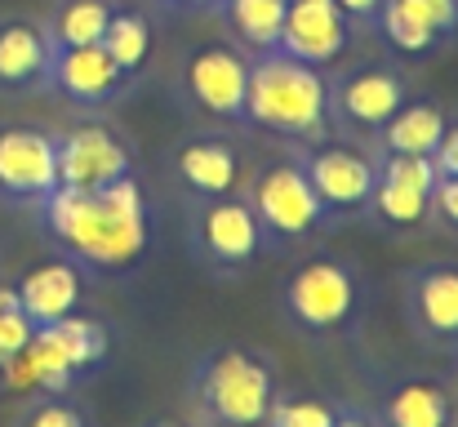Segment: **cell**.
<instances>
[{
    "label": "cell",
    "instance_id": "cell-1",
    "mask_svg": "<svg viewBox=\"0 0 458 427\" xmlns=\"http://www.w3.org/2000/svg\"><path fill=\"white\" fill-rule=\"evenodd\" d=\"M36 223L49 245L98 277L134 272L152 250V201L139 174H125L94 192L58 187L36 205Z\"/></svg>",
    "mask_w": 458,
    "mask_h": 427
},
{
    "label": "cell",
    "instance_id": "cell-2",
    "mask_svg": "<svg viewBox=\"0 0 458 427\" xmlns=\"http://www.w3.org/2000/svg\"><path fill=\"white\" fill-rule=\"evenodd\" d=\"M245 125L276 134L290 147L338 139L329 116V76L299 58L267 49L250 58V94H245Z\"/></svg>",
    "mask_w": 458,
    "mask_h": 427
},
{
    "label": "cell",
    "instance_id": "cell-3",
    "mask_svg": "<svg viewBox=\"0 0 458 427\" xmlns=\"http://www.w3.org/2000/svg\"><path fill=\"white\" fill-rule=\"evenodd\" d=\"M191 410L205 427H267L276 406V370L236 343L200 352L191 365Z\"/></svg>",
    "mask_w": 458,
    "mask_h": 427
},
{
    "label": "cell",
    "instance_id": "cell-4",
    "mask_svg": "<svg viewBox=\"0 0 458 427\" xmlns=\"http://www.w3.org/2000/svg\"><path fill=\"white\" fill-rule=\"evenodd\" d=\"M365 303V277L352 259H334V254H316L299 263L285 289H281V307L294 320V329H303L307 338H334L347 334L360 316Z\"/></svg>",
    "mask_w": 458,
    "mask_h": 427
},
{
    "label": "cell",
    "instance_id": "cell-5",
    "mask_svg": "<svg viewBox=\"0 0 458 427\" xmlns=\"http://www.w3.org/2000/svg\"><path fill=\"white\" fill-rule=\"evenodd\" d=\"M245 201H250L267 245H276V250H299V245L316 241L320 232L334 227V214L325 209V201L316 196V187L307 183L303 165L294 156L259 165Z\"/></svg>",
    "mask_w": 458,
    "mask_h": 427
},
{
    "label": "cell",
    "instance_id": "cell-6",
    "mask_svg": "<svg viewBox=\"0 0 458 427\" xmlns=\"http://www.w3.org/2000/svg\"><path fill=\"white\" fill-rule=\"evenodd\" d=\"M187 245L196 263H205L218 277L250 272L267 254V236L241 192L232 196H196L187 205Z\"/></svg>",
    "mask_w": 458,
    "mask_h": 427
},
{
    "label": "cell",
    "instance_id": "cell-7",
    "mask_svg": "<svg viewBox=\"0 0 458 427\" xmlns=\"http://www.w3.org/2000/svg\"><path fill=\"white\" fill-rule=\"evenodd\" d=\"M178 94L187 98V107L227 121V125H245V94H250V54L236 40H205L191 45L178 63Z\"/></svg>",
    "mask_w": 458,
    "mask_h": 427
},
{
    "label": "cell",
    "instance_id": "cell-8",
    "mask_svg": "<svg viewBox=\"0 0 458 427\" xmlns=\"http://www.w3.org/2000/svg\"><path fill=\"white\" fill-rule=\"evenodd\" d=\"M410 98L396 63H356L329 81V116L338 139H374Z\"/></svg>",
    "mask_w": 458,
    "mask_h": 427
},
{
    "label": "cell",
    "instance_id": "cell-9",
    "mask_svg": "<svg viewBox=\"0 0 458 427\" xmlns=\"http://www.w3.org/2000/svg\"><path fill=\"white\" fill-rule=\"evenodd\" d=\"M290 156L303 165L307 183L316 187V196L325 201L334 223L369 214V201H374V187H378V156L374 151H365L352 139H325L294 147Z\"/></svg>",
    "mask_w": 458,
    "mask_h": 427
},
{
    "label": "cell",
    "instance_id": "cell-10",
    "mask_svg": "<svg viewBox=\"0 0 458 427\" xmlns=\"http://www.w3.org/2000/svg\"><path fill=\"white\" fill-rule=\"evenodd\" d=\"M125 174H139V151L112 121H76L58 134V187L94 192Z\"/></svg>",
    "mask_w": 458,
    "mask_h": 427
},
{
    "label": "cell",
    "instance_id": "cell-11",
    "mask_svg": "<svg viewBox=\"0 0 458 427\" xmlns=\"http://www.w3.org/2000/svg\"><path fill=\"white\" fill-rule=\"evenodd\" d=\"M58 192V134L40 125H0V201L40 205Z\"/></svg>",
    "mask_w": 458,
    "mask_h": 427
},
{
    "label": "cell",
    "instance_id": "cell-12",
    "mask_svg": "<svg viewBox=\"0 0 458 427\" xmlns=\"http://www.w3.org/2000/svg\"><path fill=\"white\" fill-rule=\"evenodd\" d=\"M437 183H441V174H437L432 156H378V187H374L369 214L392 232L428 227Z\"/></svg>",
    "mask_w": 458,
    "mask_h": 427
},
{
    "label": "cell",
    "instance_id": "cell-13",
    "mask_svg": "<svg viewBox=\"0 0 458 427\" xmlns=\"http://www.w3.org/2000/svg\"><path fill=\"white\" fill-rule=\"evenodd\" d=\"M405 320L432 347H458V263L437 259L405 272Z\"/></svg>",
    "mask_w": 458,
    "mask_h": 427
},
{
    "label": "cell",
    "instance_id": "cell-14",
    "mask_svg": "<svg viewBox=\"0 0 458 427\" xmlns=\"http://www.w3.org/2000/svg\"><path fill=\"white\" fill-rule=\"evenodd\" d=\"M352 31L356 27L334 9V0H290L276 49L290 54V58H299V63H307V67L329 72L352 49Z\"/></svg>",
    "mask_w": 458,
    "mask_h": 427
},
{
    "label": "cell",
    "instance_id": "cell-15",
    "mask_svg": "<svg viewBox=\"0 0 458 427\" xmlns=\"http://www.w3.org/2000/svg\"><path fill=\"white\" fill-rule=\"evenodd\" d=\"M169 174L178 178V187L196 201V196H232L241 192V174L245 160L236 151V142L227 134H187L174 142L169 151Z\"/></svg>",
    "mask_w": 458,
    "mask_h": 427
},
{
    "label": "cell",
    "instance_id": "cell-16",
    "mask_svg": "<svg viewBox=\"0 0 458 427\" xmlns=\"http://www.w3.org/2000/svg\"><path fill=\"white\" fill-rule=\"evenodd\" d=\"M383 40L405 58H428L458 36V0H383L374 22Z\"/></svg>",
    "mask_w": 458,
    "mask_h": 427
},
{
    "label": "cell",
    "instance_id": "cell-17",
    "mask_svg": "<svg viewBox=\"0 0 458 427\" xmlns=\"http://www.w3.org/2000/svg\"><path fill=\"white\" fill-rule=\"evenodd\" d=\"M54 40L45 18H0V94H45L54 67Z\"/></svg>",
    "mask_w": 458,
    "mask_h": 427
},
{
    "label": "cell",
    "instance_id": "cell-18",
    "mask_svg": "<svg viewBox=\"0 0 458 427\" xmlns=\"http://www.w3.org/2000/svg\"><path fill=\"white\" fill-rule=\"evenodd\" d=\"M130 76L103 54V45H85V49H58L54 67H49V90L58 98H67L72 107H112L116 98L130 94Z\"/></svg>",
    "mask_w": 458,
    "mask_h": 427
},
{
    "label": "cell",
    "instance_id": "cell-19",
    "mask_svg": "<svg viewBox=\"0 0 458 427\" xmlns=\"http://www.w3.org/2000/svg\"><path fill=\"white\" fill-rule=\"evenodd\" d=\"M85 277L89 272L76 259H67V254H54V259L36 263L31 272H22L13 281V289H18V303H22L27 320L31 325H49V320L72 316L81 307V298H85Z\"/></svg>",
    "mask_w": 458,
    "mask_h": 427
},
{
    "label": "cell",
    "instance_id": "cell-20",
    "mask_svg": "<svg viewBox=\"0 0 458 427\" xmlns=\"http://www.w3.org/2000/svg\"><path fill=\"white\" fill-rule=\"evenodd\" d=\"M374 419L378 427H450L454 423L450 388L432 374H405L383 388Z\"/></svg>",
    "mask_w": 458,
    "mask_h": 427
},
{
    "label": "cell",
    "instance_id": "cell-21",
    "mask_svg": "<svg viewBox=\"0 0 458 427\" xmlns=\"http://www.w3.org/2000/svg\"><path fill=\"white\" fill-rule=\"evenodd\" d=\"M450 116L437 98H405V107L374 134V151L378 156H437L441 134H445Z\"/></svg>",
    "mask_w": 458,
    "mask_h": 427
},
{
    "label": "cell",
    "instance_id": "cell-22",
    "mask_svg": "<svg viewBox=\"0 0 458 427\" xmlns=\"http://www.w3.org/2000/svg\"><path fill=\"white\" fill-rule=\"evenodd\" d=\"M98 45H103V54H107L130 81H139L156 54V27H152V18H148V9H139V4H116Z\"/></svg>",
    "mask_w": 458,
    "mask_h": 427
},
{
    "label": "cell",
    "instance_id": "cell-23",
    "mask_svg": "<svg viewBox=\"0 0 458 427\" xmlns=\"http://www.w3.org/2000/svg\"><path fill=\"white\" fill-rule=\"evenodd\" d=\"M285 9H290V0H218V4H214V13H218L223 27L232 31V40H236L250 58L276 49L281 27H285Z\"/></svg>",
    "mask_w": 458,
    "mask_h": 427
},
{
    "label": "cell",
    "instance_id": "cell-24",
    "mask_svg": "<svg viewBox=\"0 0 458 427\" xmlns=\"http://www.w3.org/2000/svg\"><path fill=\"white\" fill-rule=\"evenodd\" d=\"M40 329H45V338L63 352V361L72 365L76 379L103 370V361H107V352H112L107 325L94 320V316H81V312H72V316H63V320H49V325H40Z\"/></svg>",
    "mask_w": 458,
    "mask_h": 427
},
{
    "label": "cell",
    "instance_id": "cell-25",
    "mask_svg": "<svg viewBox=\"0 0 458 427\" xmlns=\"http://www.w3.org/2000/svg\"><path fill=\"white\" fill-rule=\"evenodd\" d=\"M112 9H116V0H58V9L45 18L54 49H85V45H98L103 31H107Z\"/></svg>",
    "mask_w": 458,
    "mask_h": 427
},
{
    "label": "cell",
    "instance_id": "cell-26",
    "mask_svg": "<svg viewBox=\"0 0 458 427\" xmlns=\"http://www.w3.org/2000/svg\"><path fill=\"white\" fill-rule=\"evenodd\" d=\"M36 325L27 320L22 303H18V289L13 285H0V370L31 343Z\"/></svg>",
    "mask_w": 458,
    "mask_h": 427
},
{
    "label": "cell",
    "instance_id": "cell-27",
    "mask_svg": "<svg viewBox=\"0 0 458 427\" xmlns=\"http://www.w3.org/2000/svg\"><path fill=\"white\" fill-rule=\"evenodd\" d=\"M338 406L320 401V397H276L267 427H334Z\"/></svg>",
    "mask_w": 458,
    "mask_h": 427
},
{
    "label": "cell",
    "instance_id": "cell-28",
    "mask_svg": "<svg viewBox=\"0 0 458 427\" xmlns=\"http://www.w3.org/2000/svg\"><path fill=\"white\" fill-rule=\"evenodd\" d=\"M13 427H89V423H85V410H81L67 392H58V397H36V401L18 414Z\"/></svg>",
    "mask_w": 458,
    "mask_h": 427
},
{
    "label": "cell",
    "instance_id": "cell-29",
    "mask_svg": "<svg viewBox=\"0 0 458 427\" xmlns=\"http://www.w3.org/2000/svg\"><path fill=\"white\" fill-rule=\"evenodd\" d=\"M432 214H437L445 227L458 232V178H441V183H437V192H432Z\"/></svg>",
    "mask_w": 458,
    "mask_h": 427
},
{
    "label": "cell",
    "instance_id": "cell-30",
    "mask_svg": "<svg viewBox=\"0 0 458 427\" xmlns=\"http://www.w3.org/2000/svg\"><path fill=\"white\" fill-rule=\"evenodd\" d=\"M432 165H437V174H441V178H458V121L445 125V134H441V147H437Z\"/></svg>",
    "mask_w": 458,
    "mask_h": 427
},
{
    "label": "cell",
    "instance_id": "cell-31",
    "mask_svg": "<svg viewBox=\"0 0 458 427\" xmlns=\"http://www.w3.org/2000/svg\"><path fill=\"white\" fill-rule=\"evenodd\" d=\"M334 9L352 22V27H374L383 13V0H334Z\"/></svg>",
    "mask_w": 458,
    "mask_h": 427
},
{
    "label": "cell",
    "instance_id": "cell-32",
    "mask_svg": "<svg viewBox=\"0 0 458 427\" xmlns=\"http://www.w3.org/2000/svg\"><path fill=\"white\" fill-rule=\"evenodd\" d=\"M334 427H378V419L369 410H360V406H343L334 414Z\"/></svg>",
    "mask_w": 458,
    "mask_h": 427
},
{
    "label": "cell",
    "instance_id": "cell-33",
    "mask_svg": "<svg viewBox=\"0 0 458 427\" xmlns=\"http://www.w3.org/2000/svg\"><path fill=\"white\" fill-rule=\"evenodd\" d=\"M165 4H174V9H214L218 0H165Z\"/></svg>",
    "mask_w": 458,
    "mask_h": 427
},
{
    "label": "cell",
    "instance_id": "cell-34",
    "mask_svg": "<svg viewBox=\"0 0 458 427\" xmlns=\"http://www.w3.org/2000/svg\"><path fill=\"white\" fill-rule=\"evenodd\" d=\"M148 427H182V423H148Z\"/></svg>",
    "mask_w": 458,
    "mask_h": 427
},
{
    "label": "cell",
    "instance_id": "cell-35",
    "mask_svg": "<svg viewBox=\"0 0 458 427\" xmlns=\"http://www.w3.org/2000/svg\"><path fill=\"white\" fill-rule=\"evenodd\" d=\"M450 427H458V419H454V423H450Z\"/></svg>",
    "mask_w": 458,
    "mask_h": 427
}]
</instances>
